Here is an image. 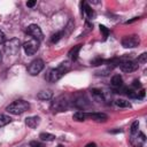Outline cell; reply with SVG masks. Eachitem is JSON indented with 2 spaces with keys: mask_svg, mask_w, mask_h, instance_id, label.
Instances as JSON below:
<instances>
[{
  "mask_svg": "<svg viewBox=\"0 0 147 147\" xmlns=\"http://www.w3.org/2000/svg\"><path fill=\"white\" fill-rule=\"evenodd\" d=\"M85 147H96V145H95L94 142H90V144H87Z\"/></svg>",
  "mask_w": 147,
  "mask_h": 147,
  "instance_id": "32",
  "label": "cell"
},
{
  "mask_svg": "<svg viewBox=\"0 0 147 147\" xmlns=\"http://www.w3.org/2000/svg\"><path fill=\"white\" fill-rule=\"evenodd\" d=\"M79 51H80V45H76V46H74V47L69 51V53H68L69 57H70L72 61H76L77 57H78V53H79Z\"/></svg>",
  "mask_w": 147,
  "mask_h": 147,
  "instance_id": "16",
  "label": "cell"
},
{
  "mask_svg": "<svg viewBox=\"0 0 147 147\" xmlns=\"http://www.w3.org/2000/svg\"><path fill=\"white\" fill-rule=\"evenodd\" d=\"M91 94H92V96H93V99H95L96 101H99V102H101V101H103V92L102 91H100V90H92L91 91Z\"/></svg>",
  "mask_w": 147,
  "mask_h": 147,
  "instance_id": "18",
  "label": "cell"
},
{
  "mask_svg": "<svg viewBox=\"0 0 147 147\" xmlns=\"http://www.w3.org/2000/svg\"><path fill=\"white\" fill-rule=\"evenodd\" d=\"M29 108H30V103L28 101H24V100H15L10 105L7 106L6 110L9 114H13V115H21V114L25 113Z\"/></svg>",
  "mask_w": 147,
  "mask_h": 147,
  "instance_id": "2",
  "label": "cell"
},
{
  "mask_svg": "<svg viewBox=\"0 0 147 147\" xmlns=\"http://www.w3.org/2000/svg\"><path fill=\"white\" fill-rule=\"evenodd\" d=\"M34 5H36V1H28V2H26V6H28V7H30V8H31V7H33Z\"/></svg>",
  "mask_w": 147,
  "mask_h": 147,
  "instance_id": "31",
  "label": "cell"
},
{
  "mask_svg": "<svg viewBox=\"0 0 147 147\" xmlns=\"http://www.w3.org/2000/svg\"><path fill=\"white\" fill-rule=\"evenodd\" d=\"M39 123H40V117L39 116H31V117L25 118V124L31 129L37 127L39 125Z\"/></svg>",
  "mask_w": 147,
  "mask_h": 147,
  "instance_id": "13",
  "label": "cell"
},
{
  "mask_svg": "<svg viewBox=\"0 0 147 147\" xmlns=\"http://www.w3.org/2000/svg\"><path fill=\"white\" fill-rule=\"evenodd\" d=\"M110 84L113 87L115 88H121L123 86V78L121 75H114L111 77V80H110Z\"/></svg>",
  "mask_w": 147,
  "mask_h": 147,
  "instance_id": "14",
  "label": "cell"
},
{
  "mask_svg": "<svg viewBox=\"0 0 147 147\" xmlns=\"http://www.w3.org/2000/svg\"><path fill=\"white\" fill-rule=\"evenodd\" d=\"M53 96V93L51 91H41L37 94V98L39 100H49Z\"/></svg>",
  "mask_w": 147,
  "mask_h": 147,
  "instance_id": "17",
  "label": "cell"
},
{
  "mask_svg": "<svg viewBox=\"0 0 147 147\" xmlns=\"http://www.w3.org/2000/svg\"><path fill=\"white\" fill-rule=\"evenodd\" d=\"M70 106V99L68 95H60L52 102V108L54 111H64Z\"/></svg>",
  "mask_w": 147,
  "mask_h": 147,
  "instance_id": "3",
  "label": "cell"
},
{
  "mask_svg": "<svg viewBox=\"0 0 147 147\" xmlns=\"http://www.w3.org/2000/svg\"><path fill=\"white\" fill-rule=\"evenodd\" d=\"M130 141H131V145L133 147H142L145 145V142H146V137H145V134L142 132L138 131V132L131 134Z\"/></svg>",
  "mask_w": 147,
  "mask_h": 147,
  "instance_id": "9",
  "label": "cell"
},
{
  "mask_svg": "<svg viewBox=\"0 0 147 147\" xmlns=\"http://www.w3.org/2000/svg\"><path fill=\"white\" fill-rule=\"evenodd\" d=\"M100 31L103 33V38L106 39V38L108 37V34H109V30H108L105 25H100Z\"/></svg>",
  "mask_w": 147,
  "mask_h": 147,
  "instance_id": "27",
  "label": "cell"
},
{
  "mask_svg": "<svg viewBox=\"0 0 147 147\" xmlns=\"http://www.w3.org/2000/svg\"><path fill=\"white\" fill-rule=\"evenodd\" d=\"M11 122V118L8 116V115H5V114H0V127L1 126H5L7 125L8 123Z\"/></svg>",
  "mask_w": 147,
  "mask_h": 147,
  "instance_id": "21",
  "label": "cell"
},
{
  "mask_svg": "<svg viewBox=\"0 0 147 147\" xmlns=\"http://www.w3.org/2000/svg\"><path fill=\"white\" fill-rule=\"evenodd\" d=\"M115 105L117 107H119V108H130L131 107V103L127 100H125V99H117V100H115Z\"/></svg>",
  "mask_w": 147,
  "mask_h": 147,
  "instance_id": "19",
  "label": "cell"
},
{
  "mask_svg": "<svg viewBox=\"0 0 147 147\" xmlns=\"http://www.w3.org/2000/svg\"><path fill=\"white\" fill-rule=\"evenodd\" d=\"M26 32H28V34L31 36V38H33V39H37V40H41V39H42L41 29H40L37 24H30V25L28 26Z\"/></svg>",
  "mask_w": 147,
  "mask_h": 147,
  "instance_id": "11",
  "label": "cell"
},
{
  "mask_svg": "<svg viewBox=\"0 0 147 147\" xmlns=\"http://www.w3.org/2000/svg\"><path fill=\"white\" fill-rule=\"evenodd\" d=\"M146 60H147V53H142V54L138 57V60H137L136 62H137V63H145Z\"/></svg>",
  "mask_w": 147,
  "mask_h": 147,
  "instance_id": "25",
  "label": "cell"
},
{
  "mask_svg": "<svg viewBox=\"0 0 147 147\" xmlns=\"http://www.w3.org/2000/svg\"><path fill=\"white\" fill-rule=\"evenodd\" d=\"M126 94L130 96V98H133V99H142L145 96V90L141 88L140 91H132V90H126L125 91Z\"/></svg>",
  "mask_w": 147,
  "mask_h": 147,
  "instance_id": "15",
  "label": "cell"
},
{
  "mask_svg": "<svg viewBox=\"0 0 147 147\" xmlns=\"http://www.w3.org/2000/svg\"><path fill=\"white\" fill-rule=\"evenodd\" d=\"M82 6L84 7V9L82 10V13H84V11H85V13H86V15H87V17H88V18H92V17L94 16V11L92 10V8H91L86 2H83V3H82Z\"/></svg>",
  "mask_w": 147,
  "mask_h": 147,
  "instance_id": "20",
  "label": "cell"
},
{
  "mask_svg": "<svg viewBox=\"0 0 147 147\" xmlns=\"http://www.w3.org/2000/svg\"><path fill=\"white\" fill-rule=\"evenodd\" d=\"M30 147H44V146L39 141H31L30 142Z\"/></svg>",
  "mask_w": 147,
  "mask_h": 147,
  "instance_id": "28",
  "label": "cell"
},
{
  "mask_svg": "<svg viewBox=\"0 0 147 147\" xmlns=\"http://www.w3.org/2000/svg\"><path fill=\"white\" fill-rule=\"evenodd\" d=\"M140 42V39L138 36H127L122 39V45L125 48H133L137 47Z\"/></svg>",
  "mask_w": 147,
  "mask_h": 147,
  "instance_id": "10",
  "label": "cell"
},
{
  "mask_svg": "<svg viewBox=\"0 0 147 147\" xmlns=\"http://www.w3.org/2000/svg\"><path fill=\"white\" fill-rule=\"evenodd\" d=\"M74 119L75 121H78V122H83L86 119V116H85V113L84 111H77L74 114Z\"/></svg>",
  "mask_w": 147,
  "mask_h": 147,
  "instance_id": "23",
  "label": "cell"
},
{
  "mask_svg": "<svg viewBox=\"0 0 147 147\" xmlns=\"http://www.w3.org/2000/svg\"><path fill=\"white\" fill-rule=\"evenodd\" d=\"M61 36H62V33L61 32H56V33H54L53 36H52V42H57L60 39H61Z\"/></svg>",
  "mask_w": 147,
  "mask_h": 147,
  "instance_id": "24",
  "label": "cell"
},
{
  "mask_svg": "<svg viewBox=\"0 0 147 147\" xmlns=\"http://www.w3.org/2000/svg\"><path fill=\"white\" fill-rule=\"evenodd\" d=\"M23 48H24V52L26 55H33L39 48V40L33 39V38H29L23 44Z\"/></svg>",
  "mask_w": 147,
  "mask_h": 147,
  "instance_id": "5",
  "label": "cell"
},
{
  "mask_svg": "<svg viewBox=\"0 0 147 147\" xmlns=\"http://www.w3.org/2000/svg\"><path fill=\"white\" fill-rule=\"evenodd\" d=\"M39 138H40L41 140H44V141H53V140H55V136H54V134H51V133H45V132L40 133Z\"/></svg>",
  "mask_w": 147,
  "mask_h": 147,
  "instance_id": "22",
  "label": "cell"
},
{
  "mask_svg": "<svg viewBox=\"0 0 147 147\" xmlns=\"http://www.w3.org/2000/svg\"><path fill=\"white\" fill-rule=\"evenodd\" d=\"M45 64H44V61L40 60V59H37V60H33L29 67H28V72L31 75V76H36L38 75L42 69H44Z\"/></svg>",
  "mask_w": 147,
  "mask_h": 147,
  "instance_id": "6",
  "label": "cell"
},
{
  "mask_svg": "<svg viewBox=\"0 0 147 147\" xmlns=\"http://www.w3.org/2000/svg\"><path fill=\"white\" fill-rule=\"evenodd\" d=\"M119 69L124 72H132V71H136L139 67V64L134 61H131V60H127V59H123V61L118 64Z\"/></svg>",
  "mask_w": 147,
  "mask_h": 147,
  "instance_id": "8",
  "label": "cell"
},
{
  "mask_svg": "<svg viewBox=\"0 0 147 147\" xmlns=\"http://www.w3.org/2000/svg\"><path fill=\"white\" fill-rule=\"evenodd\" d=\"M138 127H139V122H138V121L133 122V123H132V125H131V134H132V133L138 132Z\"/></svg>",
  "mask_w": 147,
  "mask_h": 147,
  "instance_id": "26",
  "label": "cell"
},
{
  "mask_svg": "<svg viewBox=\"0 0 147 147\" xmlns=\"http://www.w3.org/2000/svg\"><path fill=\"white\" fill-rule=\"evenodd\" d=\"M1 60H2V54H1V52H0V62H1Z\"/></svg>",
  "mask_w": 147,
  "mask_h": 147,
  "instance_id": "33",
  "label": "cell"
},
{
  "mask_svg": "<svg viewBox=\"0 0 147 147\" xmlns=\"http://www.w3.org/2000/svg\"><path fill=\"white\" fill-rule=\"evenodd\" d=\"M71 65L68 61L65 62H62L57 68L55 69H51L48 72H47V76H46V79L51 83H55L57 82L60 78H62L64 76V74H67L69 70H70Z\"/></svg>",
  "mask_w": 147,
  "mask_h": 147,
  "instance_id": "1",
  "label": "cell"
},
{
  "mask_svg": "<svg viewBox=\"0 0 147 147\" xmlns=\"http://www.w3.org/2000/svg\"><path fill=\"white\" fill-rule=\"evenodd\" d=\"M72 105L78 109H86L91 106V102L85 94H79L74 99Z\"/></svg>",
  "mask_w": 147,
  "mask_h": 147,
  "instance_id": "7",
  "label": "cell"
},
{
  "mask_svg": "<svg viewBox=\"0 0 147 147\" xmlns=\"http://www.w3.org/2000/svg\"><path fill=\"white\" fill-rule=\"evenodd\" d=\"M85 116L86 118L93 119L95 122H105L108 118V116L103 113H85Z\"/></svg>",
  "mask_w": 147,
  "mask_h": 147,
  "instance_id": "12",
  "label": "cell"
},
{
  "mask_svg": "<svg viewBox=\"0 0 147 147\" xmlns=\"http://www.w3.org/2000/svg\"><path fill=\"white\" fill-rule=\"evenodd\" d=\"M5 39H6V38H5V33L0 30V44H3V42H5Z\"/></svg>",
  "mask_w": 147,
  "mask_h": 147,
  "instance_id": "29",
  "label": "cell"
},
{
  "mask_svg": "<svg viewBox=\"0 0 147 147\" xmlns=\"http://www.w3.org/2000/svg\"><path fill=\"white\" fill-rule=\"evenodd\" d=\"M20 48H21V42L16 38H13L5 44V51L9 55H16L20 52Z\"/></svg>",
  "mask_w": 147,
  "mask_h": 147,
  "instance_id": "4",
  "label": "cell"
},
{
  "mask_svg": "<svg viewBox=\"0 0 147 147\" xmlns=\"http://www.w3.org/2000/svg\"><path fill=\"white\" fill-rule=\"evenodd\" d=\"M133 86H134L136 88H138V87H141V84H140L139 80H134V82H133Z\"/></svg>",
  "mask_w": 147,
  "mask_h": 147,
  "instance_id": "30",
  "label": "cell"
}]
</instances>
